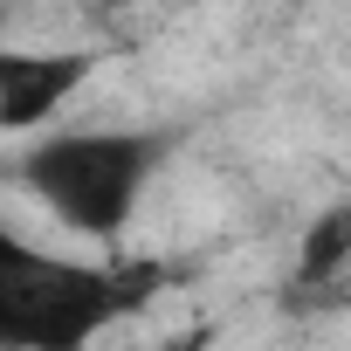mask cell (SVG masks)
Instances as JSON below:
<instances>
[{"instance_id":"obj_1","label":"cell","mask_w":351,"mask_h":351,"mask_svg":"<svg viewBox=\"0 0 351 351\" xmlns=\"http://www.w3.org/2000/svg\"><path fill=\"white\" fill-rule=\"evenodd\" d=\"M152 289H158V269L69 262L0 228V344L8 351H76L110 317L138 310Z\"/></svg>"},{"instance_id":"obj_2","label":"cell","mask_w":351,"mask_h":351,"mask_svg":"<svg viewBox=\"0 0 351 351\" xmlns=\"http://www.w3.org/2000/svg\"><path fill=\"white\" fill-rule=\"evenodd\" d=\"M165 145L152 131H56L21 152V186L76 234L110 241L138 214V193Z\"/></svg>"},{"instance_id":"obj_3","label":"cell","mask_w":351,"mask_h":351,"mask_svg":"<svg viewBox=\"0 0 351 351\" xmlns=\"http://www.w3.org/2000/svg\"><path fill=\"white\" fill-rule=\"evenodd\" d=\"M90 49H0V131H42L90 83Z\"/></svg>"},{"instance_id":"obj_4","label":"cell","mask_w":351,"mask_h":351,"mask_svg":"<svg viewBox=\"0 0 351 351\" xmlns=\"http://www.w3.org/2000/svg\"><path fill=\"white\" fill-rule=\"evenodd\" d=\"M344 262H351V207H330V214L303 234V255H296V289L330 282Z\"/></svg>"}]
</instances>
